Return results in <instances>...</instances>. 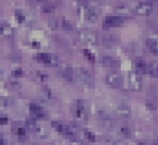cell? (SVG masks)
Returning a JSON list of instances; mask_svg holds the SVG:
<instances>
[{"label":"cell","mask_w":158,"mask_h":145,"mask_svg":"<svg viewBox=\"0 0 158 145\" xmlns=\"http://www.w3.org/2000/svg\"><path fill=\"white\" fill-rule=\"evenodd\" d=\"M86 103L84 100H78L75 103V111H74V117L79 123H85L88 119V112H86Z\"/></svg>","instance_id":"6da1fadb"},{"label":"cell","mask_w":158,"mask_h":145,"mask_svg":"<svg viewBox=\"0 0 158 145\" xmlns=\"http://www.w3.org/2000/svg\"><path fill=\"white\" fill-rule=\"evenodd\" d=\"M74 75L78 79L79 82H81L86 86H93L94 85V77H93V75L89 70H86L84 68H79L74 71Z\"/></svg>","instance_id":"7a4b0ae2"},{"label":"cell","mask_w":158,"mask_h":145,"mask_svg":"<svg viewBox=\"0 0 158 145\" xmlns=\"http://www.w3.org/2000/svg\"><path fill=\"white\" fill-rule=\"evenodd\" d=\"M153 12V6L152 4L147 2V1H141L138 4L135 5L133 7V14L139 15V16H149Z\"/></svg>","instance_id":"3957f363"},{"label":"cell","mask_w":158,"mask_h":145,"mask_svg":"<svg viewBox=\"0 0 158 145\" xmlns=\"http://www.w3.org/2000/svg\"><path fill=\"white\" fill-rule=\"evenodd\" d=\"M128 86L133 91H141L142 90V77L136 71H131L128 74Z\"/></svg>","instance_id":"277c9868"},{"label":"cell","mask_w":158,"mask_h":145,"mask_svg":"<svg viewBox=\"0 0 158 145\" xmlns=\"http://www.w3.org/2000/svg\"><path fill=\"white\" fill-rule=\"evenodd\" d=\"M78 38L83 43H86V44H91V45L98 44V36L91 31H79Z\"/></svg>","instance_id":"5b68a950"},{"label":"cell","mask_w":158,"mask_h":145,"mask_svg":"<svg viewBox=\"0 0 158 145\" xmlns=\"http://www.w3.org/2000/svg\"><path fill=\"white\" fill-rule=\"evenodd\" d=\"M105 80H106V84L112 88H118L122 86V76L118 72H115V71L109 72Z\"/></svg>","instance_id":"8992f818"},{"label":"cell","mask_w":158,"mask_h":145,"mask_svg":"<svg viewBox=\"0 0 158 145\" xmlns=\"http://www.w3.org/2000/svg\"><path fill=\"white\" fill-rule=\"evenodd\" d=\"M58 75H60L62 77H64L67 81L72 82L73 81V77H74V71H73L72 66H69L68 64L63 63V64H59L58 65Z\"/></svg>","instance_id":"52a82bcc"},{"label":"cell","mask_w":158,"mask_h":145,"mask_svg":"<svg viewBox=\"0 0 158 145\" xmlns=\"http://www.w3.org/2000/svg\"><path fill=\"white\" fill-rule=\"evenodd\" d=\"M64 135H65L68 139L75 141V140L79 138V127H78L77 124H74V123H70V124L65 125Z\"/></svg>","instance_id":"ba28073f"},{"label":"cell","mask_w":158,"mask_h":145,"mask_svg":"<svg viewBox=\"0 0 158 145\" xmlns=\"http://www.w3.org/2000/svg\"><path fill=\"white\" fill-rule=\"evenodd\" d=\"M28 109H30V112L33 114V117H35L36 119H42V118L46 117V111H44L43 107L40 106L38 103H35V102L30 103V104H28Z\"/></svg>","instance_id":"9c48e42d"},{"label":"cell","mask_w":158,"mask_h":145,"mask_svg":"<svg viewBox=\"0 0 158 145\" xmlns=\"http://www.w3.org/2000/svg\"><path fill=\"white\" fill-rule=\"evenodd\" d=\"M84 12H85V18L89 22H95L100 16V10L96 6H88L84 10Z\"/></svg>","instance_id":"30bf717a"},{"label":"cell","mask_w":158,"mask_h":145,"mask_svg":"<svg viewBox=\"0 0 158 145\" xmlns=\"http://www.w3.org/2000/svg\"><path fill=\"white\" fill-rule=\"evenodd\" d=\"M123 22V18H121L120 16L115 15V16H106L105 20H104V27L107 28V27H118L121 26Z\"/></svg>","instance_id":"8fae6325"},{"label":"cell","mask_w":158,"mask_h":145,"mask_svg":"<svg viewBox=\"0 0 158 145\" xmlns=\"http://www.w3.org/2000/svg\"><path fill=\"white\" fill-rule=\"evenodd\" d=\"M116 113L122 118H128L131 116V107L127 103L121 102L116 106Z\"/></svg>","instance_id":"7c38bea8"},{"label":"cell","mask_w":158,"mask_h":145,"mask_svg":"<svg viewBox=\"0 0 158 145\" xmlns=\"http://www.w3.org/2000/svg\"><path fill=\"white\" fill-rule=\"evenodd\" d=\"M116 12H117V16H120L121 18H131L133 16V10H131L126 5L117 6L116 7Z\"/></svg>","instance_id":"4fadbf2b"},{"label":"cell","mask_w":158,"mask_h":145,"mask_svg":"<svg viewBox=\"0 0 158 145\" xmlns=\"http://www.w3.org/2000/svg\"><path fill=\"white\" fill-rule=\"evenodd\" d=\"M99 117H100L101 124H102L106 129H110V128L114 127V120H112V118H111V116H110L109 113H106V112H104V111H100Z\"/></svg>","instance_id":"5bb4252c"},{"label":"cell","mask_w":158,"mask_h":145,"mask_svg":"<svg viewBox=\"0 0 158 145\" xmlns=\"http://www.w3.org/2000/svg\"><path fill=\"white\" fill-rule=\"evenodd\" d=\"M118 43V37L115 36V34H111V33H106L102 36V44L105 47H114Z\"/></svg>","instance_id":"9a60e30c"},{"label":"cell","mask_w":158,"mask_h":145,"mask_svg":"<svg viewBox=\"0 0 158 145\" xmlns=\"http://www.w3.org/2000/svg\"><path fill=\"white\" fill-rule=\"evenodd\" d=\"M101 63H102V65L106 66V68H117V66L120 65V61H118L116 58L110 57V55H104V57L101 58Z\"/></svg>","instance_id":"2e32d148"},{"label":"cell","mask_w":158,"mask_h":145,"mask_svg":"<svg viewBox=\"0 0 158 145\" xmlns=\"http://www.w3.org/2000/svg\"><path fill=\"white\" fill-rule=\"evenodd\" d=\"M135 71L137 74H144L147 72V64L143 58H136L135 59Z\"/></svg>","instance_id":"e0dca14e"},{"label":"cell","mask_w":158,"mask_h":145,"mask_svg":"<svg viewBox=\"0 0 158 145\" xmlns=\"http://www.w3.org/2000/svg\"><path fill=\"white\" fill-rule=\"evenodd\" d=\"M12 130H14V133H15L20 139L26 138V135H27V128H26L25 125L20 124V123H15V124L12 125Z\"/></svg>","instance_id":"ac0fdd59"},{"label":"cell","mask_w":158,"mask_h":145,"mask_svg":"<svg viewBox=\"0 0 158 145\" xmlns=\"http://www.w3.org/2000/svg\"><path fill=\"white\" fill-rule=\"evenodd\" d=\"M146 45L147 48L156 55H158V39L156 38H147L146 39Z\"/></svg>","instance_id":"d6986e66"},{"label":"cell","mask_w":158,"mask_h":145,"mask_svg":"<svg viewBox=\"0 0 158 145\" xmlns=\"http://www.w3.org/2000/svg\"><path fill=\"white\" fill-rule=\"evenodd\" d=\"M147 74L151 77H158V63L157 61H151L147 64Z\"/></svg>","instance_id":"ffe728a7"},{"label":"cell","mask_w":158,"mask_h":145,"mask_svg":"<svg viewBox=\"0 0 158 145\" xmlns=\"http://www.w3.org/2000/svg\"><path fill=\"white\" fill-rule=\"evenodd\" d=\"M0 33L6 36V37H10V36H12L14 29L9 25H6L5 22H1V25H0Z\"/></svg>","instance_id":"44dd1931"},{"label":"cell","mask_w":158,"mask_h":145,"mask_svg":"<svg viewBox=\"0 0 158 145\" xmlns=\"http://www.w3.org/2000/svg\"><path fill=\"white\" fill-rule=\"evenodd\" d=\"M7 86H9L11 90H14V91H19V90L21 88V82H20L16 77H11V79H9V81H7Z\"/></svg>","instance_id":"7402d4cb"},{"label":"cell","mask_w":158,"mask_h":145,"mask_svg":"<svg viewBox=\"0 0 158 145\" xmlns=\"http://www.w3.org/2000/svg\"><path fill=\"white\" fill-rule=\"evenodd\" d=\"M25 124H26V128L27 129H30V130H35V128L40 124L38 122H37V119L36 118H26V120H25Z\"/></svg>","instance_id":"603a6c76"},{"label":"cell","mask_w":158,"mask_h":145,"mask_svg":"<svg viewBox=\"0 0 158 145\" xmlns=\"http://www.w3.org/2000/svg\"><path fill=\"white\" fill-rule=\"evenodd\" d=\"M60 25H62V28H63L64 31H69V32L74 31V25H73L70 21H68L67 18H63L62 22H60Z\"/></svg>","instance_id":"cb8c5ba5"},{"label":"cell","mask_w":158,"mask_h":145,"mask_svg":"<svg viewBox=\"0 0 158 145\" xmlns=\"http://www.w3.org/2000/svg\"><path fill=\"white\" fill-rule=\"evenodd\" d=\"M36 59H37L38 61H41V63L48 65V63H49V54H48V53H38V54L36 55Z\"/></svg>","instance_id":"d4e9b609"},{"label":"cell","mask_w":158,"mask_h":145,"mask_svg":"<svg viewBox=\"0 0 158 145\" xmlns=\"http://www.w3.org/2000/svg\"><path fill=\"white\" fill-rule=\"evenodd\" d=\"M33 133L37 135V136H40V138H46L47 136V130L42 127V125H37L36 128H35V130H33Z\"/></svg>","instance_id":"484cf974"},{"label":"cell","mask_w":158,"mask_h":145,"mask_svg":"<svg viewBox=\"0 0 158 145\" xmlns=\"http://www.w3.org/2000/svg\"><path fill=\"white\" fill-rule=\"evenodd\" d=\"M52 128H54L58 133H60V134H64V130H65V125H63L62 123H59V122H57V120H53L52 123Z\"/></svg>","instance_id":"4316f807"},{"label":"cell","mask_w":158,"mask_h":145,"mask_svg":"<svg viewBox=\"0 0 158 145\" xmlns=\"http://www.w3.org/2000/svg\"><path fill=\"white\" fill-rule=\"evenodd\" d=\"M42 11L44 14H52L54 11V6L51 2H43L42 4Z\"/></svg>","instance_id":"83f0119b"},{"label":"cell","mask_w":158,"mask_h":145,"mask_svg":"<svg viewBox=\"0 0 158 145\" xmlns=\"http://www.w3.org/2000/svg\"><path fill=\"white\" fill-rule=\"evenodd\" d=\"M49 66H58L59 65V58L56 54H49Z\"/></svg>","instance_id":"f1b7e54d"},{"label":"cell","mask_w":158,"mask_h":145,"mask_svg":"<svg viewBox=\"0 0 158 145\" xmlns=\"http://www.w3.org/2000/svg\"><path fill=\"white\" fill-rule=\"evenodd\" d=\"M36 79H37L38 81H41V82H44V81L48 80V75L44 74V72H42V71H37V72H36Z\"/></svg>","instance_id":"f546056e"},{"label":"cell","mask_w":158,"mask_h":145,"mask_svg":"<svg viewBox=\"0 0 158 145\" xmlns=\"http://www.w3.org/2000/svg\"><path fill=\"white\" fill-rule=\"evenodd\" d=\"M9 104H12L11 102H9V100L7 98H5V97H0V112L2 111V109H5Z\"/></svg>","instance_id":"4dcf8cb0"},{"label":"cell","mask_w":158,"mask_h":145,"mask_svg":"<svg viewBox=\"0 0 158 145\" xmlns=\"http://www.w3.org/2000/svg\"><path fill=\"white\" fill-rule=\"evenodd\" d=\"M120 134L122 136H125V138H128V136H131V129L127 128V127H122L120 129Z\"/></svg>","instance_id":"1f68e13d"},{"label":"cell","mask_w":158,"mask_h":145,"mask_svg":"<svg viewBox=\"0 0 158 145\" xmlns=\"http://www.w3.org/2000/svg\"><path fill=\"white\" fill-rule=\"evenodd\" d=\"M48 26H49L51 28H53V29H57V28L59 27V21H58L57 18H52V20H49Z\"/></svg>","instance_id":"d6a6232c"},{"label":"cell","mask_w":158,"mask_h":145,"mask_svg":"<svg viewBox=\"0 0 158 145\" xmlns=\"http://www.w3.org/2000/svg\"><path fill=\"white\" fill-rule=\"evenodd\" d=\"M84 135H85V138L89 140V141H91V143H94L95 140H96V138H95V135L90 131V130H85L84 131Z\"/></svg>","instance_id":"836d02e7"},{"label":"cell","mask_w":158,"mask_h":145,"mask_svg":"<svg viewBox=\"0 0 158 145\" xmlns=\"http://www.w3.org/2000/svg\"><path fill=\"white\" fill-rule=\"evenodd\" d=\"M15 16H16V18H17L19 22H23L25 21V16H23V14H22L21 10H16L15 11Z\"/></svg>","instance_id":"e575fe53"},{"label":"cell","mask_w":158,"mask_h":145,"mask_svg":"<svg viewBox=\"0 0 158 145\" xmlns=\"http://www.w3.org/2000/svg\"><path fill=\"white\" fill-rule=\"evenodd\" d=\"M84 55H85V57H86V59H89L90 61H95V57H94V54H93L90 50L84 49Z\"/></svg>","instance_id":"d590c367"},{"label":"cell","mask_w":158,"mask_h":145,"mask_svg":"<svg viewBox=\"0 0 158 145\" xmlns=\"http://www.w3.org/2000/svg\"><path fill=\"white\" fill-rule=\"evenodd\" d=\"M42 93H43V96H44L47 100H49V98L52 97V92H51V90H49L48 87H43V88H42Z\"/></svg>","instance_id":"8d00e7d4"},{"label":"cell","mask_w":158,"mask_h":145,"mask_svg":"<svg viewBox=\"0 0 158 145\" xmlns=\"http://www.w3.org/2000/svg\"><path fill=\"white\" fill-rule=\"evenodd\" d=\"M89 6V2H88V0H78V7L79 9H86Z\"/></svg>","instance_id":"74e56055"},{"label":"cell","mask_w":158,"mask_h":145,"mask_svg":"<svg viewBox=\"0 0 158 145\" xmlns=\"http://www.w3.org/2000/svg\"><path fill=\"white\" fill-rule=\"evenodd\" d=\"M22 75H23L22 69H15V70L12 71V77H20V76H22Z\"/></svg>","instance_id":"f35d334b"},{"label":"cell","mask_w":158,"mask_h":145,"mask_svg":"<svg viewBox=\"0 0 158 145\" xmlns=\"http://www.w3.org/2000/svg\"><path fill=\"white\" fill-rule=\"evenodd\" d=\"M9 123V118L7 116H5L4 113L0 112V124H7Z\"/></svg>","instance_id":"ab89813d"},{"label":"cell","mask_w":158,"mask_h":145,"mask_svg":"<svg viewBox=\"0 0 158 145\" xmlns=\"http://www.w3.org/2000/svg\"><path fill=\"white\" fill-rule=\"evenodd\" d=\"M146 106H147V108H148L149 111H156V104H154V103H152L151 101H147Z\"/></svg>","instance_id":"60d3db41"},{"label":"cell","mask_w":158,"mask_h":145,"mask_svg":"<svg viewBox=\"0 0 158 145\" xmlns=\"http://www.w3.org/2000/svg\"><path fill=\"white\" fill-rule=\"evenodd\" d=\"M32 5H40V4H43L44 2V0H28Z\"/></svg>","instance_id":"b9f144b4"},{"label":"cell","mask_w":158,"mask_h":145,"mask_svg":"<svg viewBox=\"0 0 158 145\" xmlns=\"http://www.w3.org/2000/svg\"><path fill=\"white\" fill-rule=\"evenodd\" d=\"M112 145H127L126 143H123V141H115Z\"/></svg>","instance_id":"7bdbcfd3"},{"label":"cell","mask_w":158,"mask_h":145,"mask_svg":"<svg viewBox=\"0 0 158 145\" xmlns=\"http://www.w3.org/2000/svg\"><path fill=\"white\" fill-rule=\"evenodd\" d=\"M72 145H85L84 143H81V141H73V144Z\"/></svg>","instance_id":"ee69618b"},{"label":"cell","mask_w":158,"mask_h":145,"mask_svg":"<svg viewBox=\"0 0 158 145\" xmlns=\"http://www.w3.org/2000/svg\"><path fill=\"white\" fill-rule=\"evenodd\" d=\"M32 45H33L35 48H38V47H40V43H37V42H33V43H32Z\"/></svg>","instance_id":"f6af8a7d"},{"label":"cell","mask_w":158,"mask_h":145,"mask_svg":"<svg viewBox=\"0 0 158 145\" xmlns=\"http://www.w3.org/2000/svg\"><path fill=\"white\" fill-rule=\"evenodd\" d=\"M153 22H154V25H156V26H158V15L156 16V18H154V21H153Z\"/></svg>","instance_id":"bcb514c9"},{"label":"cell","mask_w":158,"mask_h":145,"mask_svg":"<svg viewBox=\"0 0 158 145\" xmlns=\"http://www.w3.org/2000/svg\"><path fill=\"white\" fill-rule=\"evenodd\" d=\"M0 145H5V141H4L1 138H0Z\"/></svg>","instance_id":"7dc6e473"},{"label":"cell","mask_w":158,"mask_h":145,"mask_svg":"<svg viewBox=\"0 0 158 145\" xmlns=\"http://www.w3.org/2000/svg\"><path fill=\"white\" fill-rule=\"evenodd\" d=\"M147 1H149V2H158V0H147Z\"/></svg>","instance_id":"c3c4849f"},{"label":"cell","mask_w":158,"mask_h":145,"mask_svg":"<svg viewBox=\"0 0 158 145\" xmlns=\"http://www.w3.org/2000/svg\"><path fill=\"white\" fill-rule=\"evenodd\" d=\"M138 145H144V143H138Z\"/></svg>","instance_id":"681fc988"},{"label":"cell","mask_w":158,"mask_h":145,"mask_svg":"<svg viewBox=\"0 0 158 145\" xmlns=\"http://www.w3.org/2000/svg\"><path fill=\"white\" fill-rule=\"evenodd\" d=\"M153 145H158V140H157V141H156V143H154Z\"/></svg>","instance_id":"f907efd6"},{"label":"cell","mask_w":158,"mask_h":145,"mask_svg":"<svg viewBox=\"0 0 158 145\" xmlns=\"http://www.w3.org/2000/svg\"><path fill=\"white\" fill-rule=\"evenodd\" d=\"M138 1H147V0H138Z\"/></svg>","instance_id":"816d5d0a"},{"label":"cell","mask_w":158,"mask_h":145,"mask_svg":"<svg viewBox=\"0 0 158 145\" xmlns=\"http://www.w3.org/2000/svg\"><path fill=\"white\" fill-rule=\"evenodd\" d=\"M0 75H1V70H0Z\"/></svg>","instance_id":"f5cc1de1"}]
</instances>
